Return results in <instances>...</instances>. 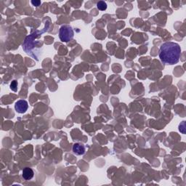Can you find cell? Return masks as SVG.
I'll list each match as a JSON object with an SVG mask.
<instances>
[{
    "label": "cell",
    "mask_w": 186,
    "mask_h": 186,
    "mask_svg": "<svg viewBox=\"0 0 186 186\" xmlns=\"http://www.w3.org/2000/svg\"><path fill=\"white\" fill-rule=\"evenodd\" d=\"M181 55V48L178 44L165 42L160 47L159 58L164 63L174 65L178 63Z\"/></svg>",
    "instance_id": "6da1fadb"
},
{
    "label": "cell",
    "mask_w": 186,
    "mask_h": 186,
    "mask_svg": "<svg viewBox=\"0 0 186 186\" xmlns=\"http://www.w3.org/2000/svg\"><path fill=\"white\" fill-rule=\"evenodd\" d=\"M74 36V32L72 27L69 25H64L60 28L59 38L63 42H68L71 40Z\"/></svg>",
    "instance_id": "7a4b0ae2"
},
{
    "label": "cell",
    "mask_w": 186,
    "mask_h": 186,
    "mask_svg": "<svg viewBox=\"0 0 186 186\" xmlns=\"http://www.w3.org/2000/svg\"><path fill=\"white\" fill-rule=\"evenodd\" d=\"M28 108H29V105H28L27 101H24V100H20L15 103V109L18 113H24L26 112Z\"/></svg>",
    "instance_id": "3957f363"
},
{
    "label": "cell",
    "mask_w": 186,
    "mask_h": 186,
    "mask_svg": "<svg viewBox=\"0 0 186 186\" xmlns=\"http://www.w3.org/2000/svg\"><path fill=\"white\" fill-rule=\"evenodd\" d=\"M34 175V172L31 168L26 167L25 169H23V175H23V179H25L26 180H29L33 178Z\"/></svg>",
    "instance_id": "277c9868"
},
{
    "label": "cell",
    "mask_w": 186,
    "mask_h": 186,
    "mask_svg": "<svg viewBox=\"0 0 186 186\" xmlns=\"http://www.w3.org/2000/svg\"><path fill=\"white\" fill-rule=\"evenodd\" d=\"M73 151L77 155H83L85 153V148L81 144L76 143L73 146Z\"/></svg>",
    "instance_id": "5b68a950"
},
{
    "label": "cell",
    "mask_w": 186,
    "mask_h": 186,
    "mask_svg": "<svg viewBox=\"0 0 186 186\" xmlns=\"http://www.w3.org/2000/svg\"><path fill=\"white\" fill-rule=\"evenodd\" d=\"M97 9L101 11H104L107 9V4L103 1H100L97 3Z\"/></svg>",
    "instance_id": "8992f818"
},
{
    "label": "cell",
    "mask_w": 186,
    "mask_h": 186,
    "mask_svg": "<svg viewBox=\"0 0 186 186\" xmlns=\"http://www.w3.org/2000/svg\"><path fill=\"white\" fill-rule=\"evenodd\" d=\"M17 87H18V83L16 81H13L10 85V89L16 92L17 91Z\"/></svg>",
    "instance_id": "52a82bcc"
},
{
    "label": "cell",
    "mask_w": 186,
    "mask_h": 186,
    "mask_svg": "<svg viewBox=\"0 0 186 186\" xmlns=\"http://www.w3.org/2000/svg\"><path fill=\"white\" fill-rule=\"evenodd\" d=\"M31 4L35 7H38L41 5V2L39 1V0H35V1H31Z\"/></svg>",
    "instance_id": "ba28073f"
}]
</instances>
